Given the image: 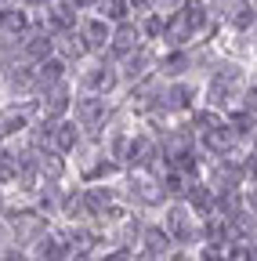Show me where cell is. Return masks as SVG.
<instances>
[{
	"label": "cell",
	"instance_id": "1",
	"mask_svg": "<svg viewBox=\"0 0 257 261\" xmlns=\"http://www.w3.org/2000/svg\"><path fill=\"white\" fill-rule=\"evenodd\" d=\"M47 51H51V40L44 37V33H37V37L25 40V55H29V58H44Z\"/></svg>",
	"mask_w": 257,
	"mask_h": 261
},
{
	"label": "cell",
	"instance_id": "2",
	"mask_svg": "<svg viewBox=\"0 0 257 261\" xmlns=\"http://www.w3.org/2000/svg\"><path fill=\"white\" fill-rule=\"evenodd\" d=\"M76 113H80V120H94L102 113V102L98 98H87V102H76Z\"/></svg>",
	"mask_w": 257,
	"mask_h": 261
},
{
	"label": "cell",
	"instance_id": "3",
	"mask_svg": "<svg viewBox=\"0 0 257 261\" xmlns=\"http://www.w3.org/2000/svg\"><path fill=\"white\" fill-rule=\"evenodd\" d=\"M51 25H54V29H69V25H73V11H69V8H54V11H51Z\"/></svg>",
	"mask_w": 257,
	"mask_h": 261
},
{
	"label": "cell",
	"instance_id": "4",
	"mask_svg": "<svg viewBox=\"0 0 257 261\" xmlns=\"http://www.w3.org/2000/svg\"><path fill=\"white\" fill-rule=\"evenodd\" d=\"M116 40H120L116 51H131V44H138V29H134V33H131V25L120 29V33H116Z\"/></svg>",
	"mask_w": 257,
	"mask_h": 261
},
{
	"label": "cell",
	"instance_id": "5",
	"mask_svg": "<svg viewBox=\"0 0 257 261\" xmlns=\"http://www.w3.org/2000/svg\"><path fill=\"white\" fill-rule=\"evenodd\" d=\"M0 25H4V29H22V25H25V15H15V11L8 8L4 15H0Z\"/></svg>",
	"mask_w": 257,
	"mask_h": 261
},
{
	"label": "cell",
	"instance_id": "6",
	"mask_svg": "<svg viewBox=\"0 0 257 261\" xmlns=\"http://www.w3.org/2000/svg\"><path fill=\"white\" fill-rule=\"evenodd\" d=\"M98 8H102V15L120 18V15H123V0H98Z\"/></svg>",
	"mask_w": 257,
	"mask_h": 261
},
{
	"label": "cell",
	"instance_id": "7",
	"mask_svg": "<svg viewBox=\"0 0 257 261\" xmlns=\"http://www.w3.org/2000/svg\"><path fill=\"white\" fill-rule=\"evenodd\" d=\"M73 142H76V127H73V123H62V130H58V145L69 149Z\"/></svg>",
	"mask_w": 257,
	"mask_h": 261
},
{
	"label": "cell",
	"instance_id": "8",
	"mask_svg": "<svg viewBox=\"0 0 257 261\" xmlns=\"http://www.w3.org/2000/svg\"><path fill=\"white\" fill-rule=\"evenodd\" d=\"M87 37H91L87 44H102V37H109V29H105L102 22H91V25H87Z\"/></svg>",
	"mask_w": 257,
	"mask_h": 261
},
{
	"label": "cell",
	"instance_id": "9",
	"mask_svg": "<svg viewBox=\"0 0 257 261\" xmlns=\"http://www.w3.org/2000/svg\"><path fill=\"white\" fill-rule=\"evenodd\" d=\"M4 127H8V130H15V127H25V116H22V113H11V116H4Z\"/></svg>",
	"mask_w": 257,
	"mask_h": 261
},
{
	"label": "cell",
	"instance_id": "10",
	"mask_svg": "<svg viewBox=\"0 0 257 261\" xmlns=\"http://www.w3.org/2000/svg\"><path fill=\"white\" fill-rule=\"evenodd\" d=\"M109 261H127V254H112V257H109Z\"/></svg>",
	"mask_w": 257,
	"mask_h": 261
}]
</instances>
